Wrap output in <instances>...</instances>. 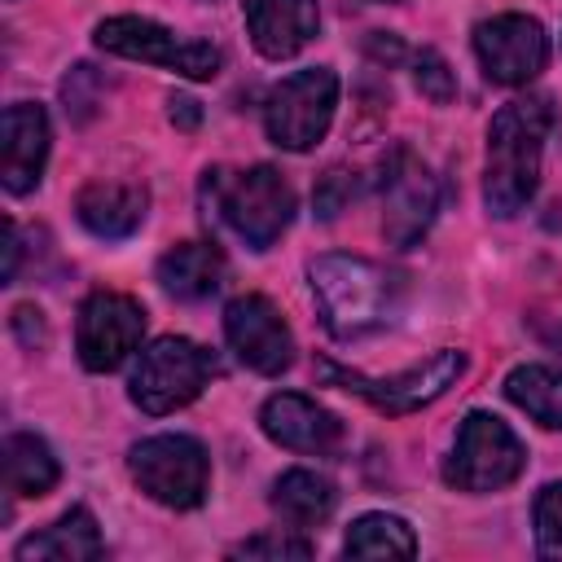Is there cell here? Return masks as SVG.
Returning a JSON list of instances; mask_svg holds the SVG:
<instances>
[{
	"instance_id": "obj_1",
	"label": "cell",
	"mask_w": 562,
	"mask_h": 562,
	"mask_svg": "<svg viewBox=\"0 0 562 562\" xmlns=\"http://www.w3.org/2000/svg\"><path fill=\"white\" fill-rule=\"evenodd\" d=\"M553 101L549 97H522L492 114L487 123V167H483V198L487 211L509 220L518 215L536 184H540V154L544 136L553 127Z\"/></svg>"
},
{
	"instance_id": "obj_2",
	"label": "cell",
	"mask_w": 562,
	"mask_h": 562,
	"mask_svg": "<svg viewBox=\"0 0 562 562\" xmlns=\"http://www.w3.org/2000/svg\"><path fill=\"white\" fill-rule=\"evenodd\" d=\"M307 277L325 329L342 342L386 329L400 312V281L364 255H342V250L321 255L312 259Z\"/></svg>"
},
{
	"instance_id": "obj_3",
	"label": "cell",
	"mask_w": 562,
	"mask_h": 562,
	"mask_svg": "<svg viewBox=\"0 0 562 562\" xmlns=\"http://www.w3.org/2000/svg\"><path fill=\"white\" fill-rule=\"evenodd\" d=\"M202 198L255 250H268L294 220V189L268 162L246 167V171L211 167L202 176Z\"/></svg>"
},
{
	"instance_id": "obj_4",
	"label": "cell",
	"mask_w": 562,
	"mask_h": 562,
	"mask_svg": "<svg viewBox=\"0 0 562 562\" xmlns=\"http://www.w3.org/2000/svg\"><path fill=\"white\" fill-rule=\"evenodd\" d=\"M220 373V360L198 347L193 338H154L145 351H140V364L127 382V395L140 413L149 417H162V413H176L184 408L189 400L202 395V386Z\"/></svg>"
},
{
	"instance_id": "obj_5",
	"label": "cell",
	"mask_w": 562,
	"mask_h": 562,
	"mask_svg": "<svg viewBox=\"0 0 562 562\" xmlns=\"http://www.w3.org/2000/svg\"><path fill=\"white\" fill-rule=\"evenodd\" d=\"M316 373L351 395H360L364 404H373L378 413H391V417H404V413H417L422 404L439 400L448 386H457V378L465 373V351H435L430 360L404 369V373H391V378H369L360 369H342L334 360H316Z\"/></svg>"
},
{
	"instance_id": "obj_6",
	"label": "cell",
	"mask_w": 562,
	"mask_h": 562,
	"mask_svg": "<svg viewBox=\"0 0 562 562\" xmlns=\"http://www.w3.org/2000/svg\"><path fill=\"white\" fill-rule=\"evenodd\" d=\"M522 465H527L522 439L496 413L474 408V413H465V422L457 430L443 479L457 492H496V487H509L522 474Z\"/></svg>"
},
{
	"instance_id": "obj_7",
	"label": "cell",
	"mask_w": 562,
	"mask_h": 562,
	"mask_svg": "<svg viewBox=\"0 0 562 562\" xmlns=\"http://www.w3.org/2000/svg\"><path fill=\"white\" fill-rule=\"evenodd\" d=\"M140 492L167 509H198L211 487V457L193 435H154L140 439L127 457Z\"/></svg>"
},
{
	"instance_id": "obj_8",
	"label": "cell",
	"mask_w": 562,
	"mask_h": 562,
	"mask_svg": "<svg viewBox=\"0 0 562 562\" xmlns=\"http://www.w3.org/2000/svg\"><path fill=\"white\" fill-rule=\"evenodd\" d=\"M334 105H338V75L329 66H312V70H299V75L281 79L268 92L263 127H268L272 145L303 154L329 132Z\"/></svg>"
},
{
	"instance_id": "obj_9",
	"label": "cell",
	"mask_w": 562,
	"mask_h": 562,
	"mask_svg": "<svg viewBox=\"0 0 562 562\" xmlns=\"http://www.w3.org/2000/svg\"><path fill=\"white\" fill-rule=\"evenodd\" d=\"M97 48L105 53H119V57H136V61H149V66H162V70H176V75H189V79H215L220 75V48L206 44V40H184L149 18H105L97 26Z\"/></svg>"
},
{
	"instance_id": "obj_10",
	"label": "cell",
	"mask_w": 562,
	"mask_h": 562,
	"mask_svg": "<svg viewBox=\"0 0 562 562\" xmlns=\"http://www.w3.org/2000/svg\"><path fill=\"white\" fill-rule=\"evenodd\" d=\"M382 233L391 246H417L426 237V228L435 224L439 211V184L430 176V167L408 149L395 145L382 158Z\"/></svg>"
},
{
	"instance_id": "obj_11",
	"label": "cell",
	"mask_w": 562,
	"mask_h": 562,
	"mask_svg": "<svg viewBox=\"0 0 562 562\" xmlns=\"http://www.w3.org/2000/svg\"><path fill=\"white\" fill-rule=\"evenodd\" d=\"M145 334V307L132 294L119 290H92L79 303V321H75V347L83 369L92 373H110L119 369Z\"/></svg>"
},
{
	"instance_id": "obj_12",
	"label": "cell",
	"mask_w": 562,
	"mask_h": 562,
	"mask_svg": "<svg viewBox=\"0 0 562 562\" xmlns=\"http://www.w3.org/2000/svg\"><path fill=\"white\" fill-rule=\"evenodd\" d=\"M224 338L237 351V360L255 373H285L294 364V334L272 299L263 294H237L224 307Z\"/></svg>"
},
{
	"instance_id": "obj_13",
	"label": "cell",
	"mask_w": 562,
	"mask_h": 562,
	"mask_svg": "<svg viewBox=\"0 0 562 562\" xmlns=\"http://www.w3.org/2000/svg\"><path fill=\"white\" fill-rule=\"evenodd\" d=\"M474 53L496 83H527L544 70L549 61V35L536 18L527 13H501L474 26Z\"/></svg>"
},
{
	"instance_id": "obj_14",
	"label": "cell",
	"mask_w": 562,
	"mask_h": 562,
	"mask_svg": "<svg viewBox=\"0 0 562 562\" xmlns=\"http://www.w3.org/2000/svg\"><path fill=\"white\" fill-rule=\"evenodd\" d=\"M259 426L272 443L294 452H329L342 439V422L299 391H277L259 408Z\"/></svg>"
},
{
	"instance_id": "obj_15",
	"label": "cell",
	"mask_w": 562,
	"mask_h": 562,
	"mask_svg": "<svg viewBox=\"0 0 562 562\" xmlns=\"http://www.w3.org/2000/svg\"><path fill=\"white\" fill-rule=\"evenodd\" d=\"M48 158V114L44 105L18 101L0 119V176L9 193H31Z\"/></svg>"
},
{
	"instance_id": "obj_16",
	"label": "cell",
	"mask_w": 562,
	"mask_h": 562,
	"mask_svg": "<svg viewBox=\"0 0 562 562\" xmlns=\"http://www.w3.org/2000/svg\"><path fill=\"white\" fill-rule=\"evenodd\" d=\"M246 26L268 61L294 57L321 26L316 0H246Z\"/></svg>"
},
{
	"instance_id": "obj_17",
	"label": "cell",
	"mask_w": 562,
	"mask_h": 562,
	"mask_svg": "<svg viewBox=\"0 0 562 562\" xmlns=\"http://www.w3.org/2000/svg\"><path fill=\"white\" fill-rule=\"evenodd\" d=\"M149 193L140 184H119V180H92L75 198V215L88 233L97 237H132L145 224Z\"/></svg>"
},
{
	"instance_id": "obj_18",
	"label": "cell",
	"mask_w": 562,
	"mask_h": 562,
	"mask_svg": "<svg viewBox=\"0 0 562 562\" xmlns=\"http://www.w3.org/2000/svg\"><path fill=\"white\" fill-rule=\"evenodd\" d=\"M224 281V255L215 241H180L158 259V285L176 299H206Z\"/></svg>"
},
{
	"instance_id": "obj_19",
	"label": "cell",
	"mask_w": 562,
	"mask_h": 562,
	"mask_svg": "<svg viewBox=\"0 0 562 562\" xmlns=\"http://www.w3.org/2000/svg\"><path fill=\"white\" fill-rule=\"evenodd\" d=\"M101 553H105V544H101L97 518H92L83 505L66 509V514H61L53 527H44V531L26 536V540L13 549V558H18V562H31V558H53V562H83V558H101Z\"/></svg>"
},
{
	"instance_id": "obj_20",
	"label": "cell",
	"mask_w": 562,
	"mask_h": 562,
	"mask_svg": "<svg viewBox=\"0 0 562 562\" xmlns=\"http://www.w3.org/2000/svg\"><path fill=\"white\" fill-rule=\"evenodd\" d=\"M338 505V492L325 474L316 470H285L277 483H272V509L281 514V522L307 531V527H321Z\"/></svg>"
},
{
	"instance_id": "obj_21",
	"label": "cell",
	"mask_w": 562,
	"mask_h": 562,
	"mask_svg": "<svg viewBox=\"0 0 562 562\" xmlns=\"http://www.w3.org/2000/svg\"><path fill=\"white\" fill-rule=\"evenodd\" d=\"M57 457L40 435H9L4 439V483L13 496H44L57 483Z\"/></svg>"
},
{
	"instance_id": "obj_22",
	"label": "cell",
	"mask_w": 562,
	"mask_h": 562,
	"mask_svg": "<svg viewBox=\"0 0 562 562\" xmlns=\"http://www.w3.org/2000/svg\"><path fill=\"white\" fill-rule=\"evenodd\" d=\"M342 549L351 558H413L417 553V540H413V527L395 514H364L347 527V540Z\"/></svg>"
},
{
	"instance_id": "obj_23",
	"label": "cell",
	"mask_w": 562,
	"mask_h": 562,
	"mask_svg": "<svg viewBox=\"0 0 562 562\" xmlns=\"http://www.w3.org/2000/svg\"><path fill=\"white\" fill-rule=\"evenodd\" d=\"M505 395L540 426H562V373L544 364H518L505 378Z\"/></svg>"
},
{
	"instance_id": "obj_24",
	"label": "cell",
	"mask_w": 562,
	"mask_h": 562,
	"mask_svg": "<svg viewBox=\"0 0 562 562\" xmlns=\"http://www.w3.org/2000/svg\"><path fill=\"white\" fill-rule=\"evenodd\" d=\"M536 544L544 558L562 562V483H549L536 496Z\"/></svg>"
},
{
	"instance_id": "obj_25",
	"label": "cell",
	"mask_w": 562,
	"mask_h": 562,
	"mask_svg": "<svg viewBox=\"0 0 562 562\" xmlns=\"http://www.w3.org/2000/svg\"><path fill=\"white\" fill-rule=\"evenodd\" d=\"M413 79H417V92H422L426 101H435V105H448V101L457 97V79H452L448 61H443L435 48H422V53H417Z\"/></svg>"
},
{
	"instance_id": "obj_26",
	"label": "cell",
	"mask_w": 562,
	"mask_h": 562,
	"mask_svg": "<svg viewBox=\"0 0 562 562\" xmlns=\"http://www.w3.org/2000/svg\"><path fill=\"white\" fill-rule=\"evenodd\" d=\"M307 553H312V544L299 536H285V531H263V536L233 544V558H307Z\"/></svg>"
},
{
	"instance_id": "obj_27",
	"label": "cell",
	"mask_w": 562,
	"mask_h": 562,
	"mask_svg": "<svg viewBox=\"0 0 562 562\" xmlns=\"http://www.w3.org/2000/svg\"><path fill=\"white\" fill-rule=\"evenodd\" d=\"M351 193H356V180H347V171H329V176L316 184V211H321L325 220H334Z\"/></svg>"
},
{
	"instance_id": "obj_28",
	"label": "cell",
	"mask_w": 562,
	"mask_h": 562,
	"mask_svg": "<svg viewBox=\"0 0 562 562\" xmlns=\"http://www.w3.org/2000/svg\"><path fill=\"white\" fill-rule=\"evenodd\" d=\"M13 329H18V338H22L26 347H44V342H48L44 316H40V307H31V303L13 307Z\"/></svg>"
},
{
	"instance_id": "obj_29",
	"label": "cell",
	"mask_w": 562,
	"mask_h": 562,
	"mask_svg": "<svg viewBox=\"0 0 562 562\" xmlns=\"http://www.w3.org/2000/svg\"><path fill=\"white\" fill-rule=\"evenodd\" d=\"M198 119H202V110H198V101H193V97H171V123H180L184 132H193V127H198Z\"/></svg>"
},
{
	"instance_id": "obj_30",
	"label": "cell",
	"mask_w": 562,
	"mask_h": 562,
	"mask_svg": "<svg viewBox=\"0 0 562 562\" xmlns=\"http://www.w3.org/2000/svg\"><path fill=\"white\" fill-rule=\"evenodd\" d=\"M369 53H373L378 61H395L404 48H400V40H386L382 31H373V35H369Z\"/></svg>"
}]
</instances>
